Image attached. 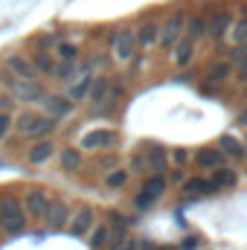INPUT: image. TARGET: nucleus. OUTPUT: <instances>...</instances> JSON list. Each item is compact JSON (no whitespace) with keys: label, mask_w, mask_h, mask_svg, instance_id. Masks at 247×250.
Here are the masks:
<instances>
[{"label":"nucleus","mask_w":247,"mask_h":250,"mask_svg":"<svg viewBox=\"0 0 247 250\" xmlns=\"http://www.w3.org/2000/svg\"><path fill=\"white\" fill-rule=\"evenodd\" d=\"M227 35H230V41H233V44H247V18H239V21H233Z\"/></svg>","instance_id":"obj_35"},{"label":"nucleus","mask_w":247,"mask_h":250,"mask_svg":"<svg viewBox=\"0 0 247 250\" xmlns=\"http://www.w3.org/2000/svg\"><path fill=\"white\" fill-rule=\"evenodd\" d=\"M209 187H212V192H227V189H236V184H239V172L233 169V166H221V169H215L209 178Z\"/></svg>","instance_id":"obj_19"},{"label":"nucleus","mask_w":247,"mask_h":250,"mask_svg":"<svg viewBox=\"0 0 247 250\" xmlns=\"http://www.w3.org/2000/svg\"><path fill=\"white\" fill-rule=\"evenodd\" d=\"M125 96H128L125 84H111L108 99H105V102H99V105H93V108H90V114H93V117H111V114H114V111L125 102Z\"/></svg>","instance_id":"obj_17"},{"label":"nucleus","mask_w":247,"mask_h":250,"mask_svg":"<svg viewBox=\"0 0 247 250\" xmlns=\"http://www.w3.org/2000/svg\"><path fill=\"white\" fill-rule=\"evenodd\" d=\"M215 146L224 151V157H233V160H247L245 140H242V137H236V134H221Z\"/></svg>","instance_id":"obj_21"},{"label":"nucleus","mask_w":247,"mask_h":250,"mask_svg":"<svg viewBox=\"0 0 247 250\" xmlns=\"http://www.w3.org/2000/svg\"><path fill=\"white\" fill-rule=\"evenodd\" d=\"M128 64H131V67H128V73H131V76H137V73L145 67V53H143V50H140V53H134Z\"/></svg>","instance_id":"obj_40"},{"label":"nucleus","mask_w":247,"mask_h":250,"mask_svg":"<svg viewBox=\"0 0 247 250\" xmlns=\"http://www.w3.org/2000/svg\"><path fill=\"white\" fill-rule=\"evenodd\" d=\"M111 250H140V242H137V239H128V236H125L123 242L111 245Z\"/></svg>","instance_id":"obj_42"},{"label":"nucleus","mask_w":247,"mask_h":250,"mask_svg":"<svg viewBox=\"0 0 247 250\" xmlns=\"http://www.w3.org/2000/svg\"><path fill=\"white\" fill-rule=\"evenodd\" d=\"M70 212H73V207L64 201V198H50V207H47V215H44V224H47V230H53V233H59V230H67V221H70Z\"/></svg>","instance_id":"obj_10"},{"label":"nucleus","mask_w":247,"mask_h":250,"mask_svg":"<svg viewBox=\"0 0 247 250\" xmlns=\"http://www.w3.org/2000/svg\"><path fill=\"white\" fill-rule=\"evenodd\" d=\"M184 35L189 41H195V44H198L201 38H206V18H204V15H189V18H186Z\"/></svg>","instance_id":"obj_29"},{"label":"nucleus","mask_w":247,"mask_h":250,"mask_svg":"<svg viewBox=\"0 0 247 250\" xmlns=\"http://www.w3.org/2000/svg\"><path fill=\"white\" fill-rule=\"evenodd\" d=\"M166 189H169L166 175H145L140 189H137V195H134V207L137 209H151L160 201V195H166Z\"/></svg>","instance_id":"obj_3"},{"label":"nucleus","mask_w":247,"mask_h":250,"mask_svg":"<svg viewBox=\"0 0 247 250\" xmlns=\"http://www.w3.org/2000/svg\"><path fill=\"white\" fill-rule=\"evenodd\" d=\"M128 172H131V175H143V178L148 175V166H145V160H143L140 151L131 154V160H128Z\"/></svg>","instance_id":"obj_38"},{"label":"nucleus","mask_w":247,"mask_h":250,"mask_svg":"<svg viewBox=\"0 0 247 250\" xmlns=\"http://www.w3.org/2000/svg\"><path fill=\"white\" fill-rule=\"evenodd\" d=\"M53 56L59 62H76V59H82V50H79L76 41H59L56 50H53Z\"/></svg>","instance_id":"obj_32"},{"label":"nucleus","mask_w":247,"mask_h":250,"mask_svg":"<svg viewBox=\"0 0 247 250\" xmlns=\"http://www.w3.org/2000/svg\"><path fill=\"white\" fill-rule=\"evenodd\" d=\"M111 59L114 62H131V56L137 53V32L131 26H120L111 32Z\"/></svg>","instance_id":"obj_6"},{"label":"nucleus","mask_w":247,"mask_h":250,"mask_svg":"<svg viewBox=\"0 0 247 250\" xmlns=\"http://www.w3.org/2000/svg\"><path fill=\"white\" fill-rule=\"evenodd\" d=\"M21 204H23V212H26L29 221H44L47 207H50V192L35 187V189H29V192L21 198Z\"/></svg>","instance_id":"obj_9"},{"label":"nucleus","mask_w":247,"mask_h":250,"mask_svg":"<svg viewBox=\"0 0 247 250\" xmlns=\"http://www.w3.org/2000/svg\"><path fill=\"white\" fill-rule=\"evenodd\" d=\"M128 178H131V172L128 169H123V166H117V169H111L108 175H105V189H111V192H117V189H123L125 184H128Z\"/></svg>","instance_id":"obj_33"},{"label":"nucleus","mask_w":247,"mask_h":250,"mask_svg":"<svg viewBox=\"0 0 247 250\" xmlns=\"http://www.w3.org/2000/svg\"><path fill=\"white\" fill-rule=\"evenodd\" d=\"M224 163H227V157H224V151L218 146H204V148H195L192 151V166L201 169V172H215Z\"/></svg>","instance_id":"obj_11"},{"label":"nucleus","mask_w":247,"mask_h":250,"mask_svg":"<svg viewBox=\"0 0 247 250\" xmlns=\"http://www.w3.org/2000/svg\"><path fill=\"white\" fill-rule=\"evenodd\" d=\"M172 62H175V67L186 70L189 64L195 62V41H189V38L184 35V38L172 47Z\"/></svg>","instance_id":"obj_25"},{"label":"nucleus","mask_w":247,"mask_h":250,"mask_svg":"<svg viewBox=\"0 0 247 250\" xmlns=\"http://www.w3.org/2000/svg\"><path fill=\"white\" fill-rule=\"evenodd\" d=\"M96 224V209L90 204H79L73 212H70V221H67V233L73 239H84Z\"/></svg>","instance_id":"obj_7"},{"label":"nucleus","mask_w":247,"mask_h":250,"mask_svg":"<svg viewBox=\"0 0 247 250\" xmlns=\"http://www.w3.org/2000/svg\"><path fill=\"white\" fill-rule=\"evenodd\" d=\"M29 59H32V67H35V73H38V76H53V73H56L59 59H56L53 53H32Z\"/></svg>","instance_id":"obj_30"},{"label":"nucleus","mask_w":247,"mask_h":250,"mask_svg":"<svg viewBox=\"0 0 247 250\" xmlns=\"http://www.w3.org/2000/svg\"><path fill=\"white\" fill-rule=\"evenodd\" d=\"M233 79V64L230 62H215L209 64V70H206V84H212V87H221V84H227Z\"/></svg>","instance_id":"obj_26"},{"label":"nucleus","mask_w":247,"mask_h":250,"mask_svg":"<svg viewBox=\"0 0 247 250\" xmlns=\"http://www.w3.org/2000/svg\"><path fill=\"white\" fill-rule=\"evenodd\" d=\"M87 62H90V70H93V73H111V67H114L111 53H93Z\"/></svg>","instance_id":"obj_34"},{"label":"nucleus","mask_w":247,"mask_h":250,"mask_svg":"<svg viewBox=\"0 0 247 250\" xmlns=\"http://www.w3.org/2000/svg\"><path fill=\"white\" fill-rule=\"evenodd\" d=\"M29 218L23 212V204L15 192H3L0 195V233L6 236H21L26 230Z\"/></svg>","instance_id":"obj_2"},{"label":"nucleus","mask_w":247,"mask_h":250,"mask_svg":"<svg viewBox=\"0 0 247 250\" xmlns=\"http://www.w3.org/2000/svg\"><path fill=\"white\" fill-rule=\"evenodd\" d=\"M236 123L242 125V128H247V108H242V111L236 114Z\"/></svg>","instance_id":"obj_44"},{"label":"nucleus","mask_w":247,"mask_h":250,"mask_svg":"<svg viewBox=\"0 0 247 250\" xmlns=\"http://www.w3.org/2000/svg\"><path fill=\"white\" fill-rule=\"evenodd\" d=\"M166 181H172V184H184V181H186V172H184V169H172V175H169Z\"/></svg>","instance_id":"obj_43"},{"label":"nucleus","mask_w":247,"mask_h":250,"mask_svg":"<svg viewBox=\"0 0 247 250\" xmlns=\"http://www.w3.org/2000/svg\"><path fill=\"white\" fill-rule=\"evenodd\" d=\"M59 166H62L64 175H73V172L84 169V151H82V148H76V146L59 148Z\"/></svg>","instance_id":"obj_20"},{"label":"nucleus","mask_w":247,"mask_h":250,"mask_svg":"<svg viewBox=\"0 0 247 250\" xmlns=\"http://www.w3.org/2000/svg\"><path fill=\"white\" fill-rule=\"evenodd\" d=\"M90 82H93V73H84V76H79L76 82H70V87H67V99H70L73 105L84 102V99H87V90H90Z\"/></svg>","instance_id":"obj_27"},{"label":"nucleus","mask_w":247,"mask_h":250,"mask_svg":"<svg viewBox=\"0 0 247 250\" xmlns=\"http://www.w3.org/2000/svg\"><path fill=\"white\" fill-rule=\"evenodd\" d=\"M15 108H18V102L12 99V93H9V90H0V111H9V114H12Z\"/></svg>","instance_id":"obj_41"},{"label":"nucleus","mask_w":247,"mask_h":250,"mask_svg":"<svg viewBox=\"0 0 247 250\" xmlns=\"http://www.w3.org/2000/svg\"><path fill=\"white\" fill-rule=\"evenodd\" d=\"M120 151L117 148H111V151H96V157H93V163H90V172H96V175H108L111 169H117L120 166Z\"/></svg>","instance_id":"obj_24"},{"label":"nucleus","mask_w":247,"mask_h":250,"mask_svg":"<svg viewBox=\"0 0 247 250\" xmlns=\"http://www.w3.org/2000/svg\"><path fill=\"white\" fill-rule=\"evenodd\" d=\"M3 70L12 73L15 79H38V73H35V67H32V59L23 56V53H9V56L3 59Z\"/></svg>","instance_id":"obj_15"},{"label":"nucleus","mask_w":247,"mask_h":250,"mask_svg":"<svg viewBox=\"0 0 247 250\" xmlns=\"http://www.w3.org/2000/svg\"><path fill=\"white\" fill-rule=\"evenodd\" d=\"M227 62L233 64L236 70H242L247 64V44H233L230 47V56H227Z\"/></svg>","instance_id":"obj_37"},{"label":"nucleus","mask_w":247,"mask_h":250,"mask_svg":"<svg viewBox=\"0 0 247 250\" xmlns=\"http://www.w3.org/2000/svg\"><path fill=\"white\" fill-rule=\"evenodd\" d=\"M198 248V239H195V236H192V239H186L184 242V250H195Z\"/></svg>","instance_id":"obj_46"},{"label":"nucleus","mask_w":247,"mask_h":250,"mask_svg":"<svg viewBox=\"0 0 247 250\" xmlns=\"http://www.w3.org/2000/svg\"><path fill=\"white\" fill-rule=\"evenodd\" d=\"M120 146V131L117 128H93V131H87L84 137H82V151H111V148H117Z\"/></svg>","instance_id":"obj_5"},{"label":"nucleus","mask_w":247,"mask_h":250,"mask_svg":"<svg viewBox=\"0 0 247 250\" xmlns=\"http://www.w3.org/2000/svg\"><path fill=\"white\" fill-rule=\"evenodd\" d=\"M245 146H247V134H245Z\"/></svg>","instance_id":"obj_47"},{"label":"nucleus","mask_w":247,"mask_h":250,"mask_svg":"<svg viewBox=\"0 0 247 250\" xmlns=\"http://www.w3.org/2000/svg\"><path fill=\"white\" fill-rule=\"evenodd\" d=\"M12 125H15V114H9V111H0V143L12 134Z\"/></svg>","instance_id":"obj_39"},{"label":"nucleus","mask_w":247,"mask_h":250,"mask_svg":"<svg viewBox=\"0 0 247 250\" xmlns=\"http://www.w3.org/2000/svg\"><path fill=\"white\" fill-rule=\"evenodd\" d=\"M230 23H233V15L227 9H215L209 18H206V38L209 41H221L227 32H230Z\"/></svg>","instance_id":"obj_16"},{"label":"nucleus","mask_w":247,"mask_h":250,"mask_svg":"<svg viewBox=\"0 0 247 250\" xmlns=\"http://www.w3.org/2000/svg\"><path fill=\"white\" fill-rule=\"evenodd\" d=\"M87 236H90L87 245L93 250H105L111 245V224H108V221H99V224H93V230H90Z\"/></svg>","instance_id":"obj_28"},{"label":"nucleus","mask_w":247,"mask_h":250,"mask_svg":"<svg viewBox=\"0 0 247 250\" xmlns=\"http://www.w3.org/2000/svg\"><path fill=\"white\" fill-rule=\"evenodd\" d=\"M140 154H143V160L148 166V175H166V169H169V148H163L157 143H145Z\"/></svg>","instance_id":"obj_13"},{"label":"nucleus","mask_w":247,"mask_h":250,"mask_svg":"<svg viewBox=\"0 0 247 250\" xmlns=\"http://www.w3.org/2000/svg\"><path fill=\"white\" fill-rule=\"evenodd\" d=\"M56 154H59V146H56L53 137L32 140V146L26 148V163H29V166H47Z\"/></svg>","instance_id":"obj_12"},{"label":"nucleus","mask_w":247,"mask_h":250,"mask_svg":"<svg viewBox=\"0 0 247 250\" xmlns=\"http://www.w3.org/2000/svg\"><path fill=\"white\" fill-rule=\"evenodd\" d=\"M137 47L145 53V50H151V47H157V35H160V23H154V21H145V23H140L137 29Z\"/></svg>","instance_id":"obj_23"},{"label":"nucleus","mask_w":247,"mask_h":250,"mask_svg":"<svg viewBox=\"0 0 247 250\" xmlns=\"http://www.w3.org/2000/svg\"><path fill=\"white\" fill-rule=\"evenodd\" d=\"M181 79H184V82H195V70H192V67L184 70V73H181Z\"/></svg>","instance_id":"obj_45"},{"label":"nucleus","mask_w":247,"mask_h":250,"mask_svg":"<svg viewBox=\"0 0 247 250\" xmlns=\"http://www.w3.org/2000/svg\"><path fill=\"white\" fill-rule=\"evenodd\" d=\"M111 84H114V76H111V73H93V82H90V90H87L90 108L108 99V93H111Z\"/></svg>","instance_id":"obj_18"},{"label":"nucleus","mask_w":247,"mask_h":250,"mask_svg":"<svg viewBox=\"0 0 247 250\" xmlns=\"http://www.w3.org/2000/svg\"><path fill=\"white\" fill-rule=\"evenodd\" d=\"M56 128H59V123H56L53 117L38 114V111H32V108H23V111L15 117V125H12V131L21 134L23 140H44V137H53Z\"/></svg>","instance_id":"obj_1"},{"label":"nucleus","mask_w":247,"mask_h":250,"mask_svg":"<svg viewBox=\"0 0 247 250\" xmlns=\"http://www.w3.org/2000/svg\"><path fill=\"white\" fill-rule=\"evenodd\" d=\"M189 160H192L189 148H184V146H175V148H169V166H175V169H184Z\"/></svg>","instance_id":"obj_36"},{"label":"nucleus","mask_w":247,"mask_h":250,"mask_svg":"<svg viewBox=\"0 0 247 250\" xmlns=\"http://www.w3.org/2000/svg\"><path fill=\"white\" fill-rule=\"evenodd\" d=\"M181 195H184V198H206V195H215V192H212V187H209L206 178L192 175V178H186L184 184H181Z\"/></svg>","instance_id":"obj_22"},{"label":"nucleus","mask_w":247,"mask_h":250,"mask_svg":"<svg viewBox=\"0 0 247 250\" xmlns=\"http://www.w3.org/2000/svg\"><path fill=\"white\" fill-rule=\"evenodd\" d=\"M9 93H12V99L18 105H32V102H41L47 96V90H44V84L38 79H18Z\"/></svg>","instance_id":"obj_8"},{"label":"nucleus","mask_w":247,"mask_h":250,"mask_svg":"<svg viewBox=\"0 0 247 250\" xmlns=\"http://www.w3.org/2000/svg\"><path fill=\"white\" fill-rule=\"evenodd\" d=\"M41 108H44V114L53 117L56 123L64 120V117H70V114L76 111V105L67 99V93H50V96H44V99H41Z\"/></svg>","instance_id":"obj_14"},{"label":"nucleus","mask_w":247,"mask_h":250,"mask_svg":"<svg viewBox=\"0 0 247 250\" xmlns=\"http://www.w3.org/2000/svg\"><path fill=\"white\" fill-rule=\"evenodd\" d=\"M186 18H189V12H186V9H175V12L169 15V21L160 26V35H157V47H163V50H172V47H175V44L184 38Z\"/></svg>","instance_id":"obj_4"},{"label":"nucleus","mask_w":247,"mask_h":250,"mask_svg":"<svg viewBox=\"0 0 247 250\" xmlns=\"http://www.w3.org/2000/svg\"><path fill=\"white\" fill-rule=\"evenodd\" d=\"M59 41H62L59 32H41V35L32 38V53H53Z\"/></svg>","instance_id":"obj_31"}]
</instances>
